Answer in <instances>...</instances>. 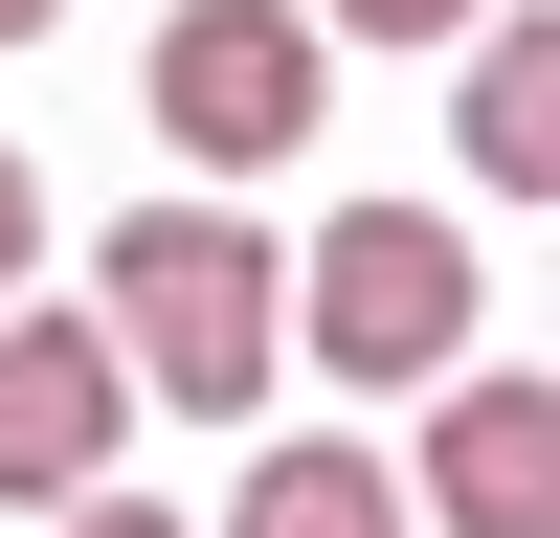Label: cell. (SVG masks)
Listing matches in <instances>:
<instances>
[{
	"label": "cell",
	"mask_w": 560,
	"mask_h": 538,
	"mask_svg": "<svg viewBox=\"0 0 560 538\" xmlns=\"http://www.w3.org/2000/svg\"><path fill=\"white\" fill-rule=\"evenodd\" d=\"M90 337H113V382H158L179 426H247V404L292 382V247H269L247 202H135L113 247H90Z\"/></svg>",
	"instance_id": "obj_1"
},
{
	"label": "cell",
	"mask_w": 560,
	"mask_h": 538,
	"mask_svg": "<svg viewBox=\"0 0 560 538\" xmlns=\"http://www.w3.org/2000/svg\"><path fill=\"white\" fill-rule=\"evenodd\" d=\"M45 23H68V0H0V45H45Z\"/></svg>",
	"instance_id": "obj_11"
},
{
	"label": "cell",
	"mask_w": 560,
	"mask_h": 538,
	"mask_svg": "<svg viewBox=\"0 0 560 538\" xmlns=\"http://www.w3.org/2000/svg\"><path fill=\"white\" fill-rule=\"evenodd\" d=\"M0 314H45V179H23V134H0Z\"/></svg>",
	"instance_id": "obj_9"
},
{
	"label": "cell",
	"mask_w": 560,
	"mask_h": 538,
	"mask_svg": "<svg viewBox=\"0 0 560 538\" xmlns=\"http://www.w3.org/2000/svg\"><path fill=\"white\" fill-rule=\"evenodd\" d=\"M448 157H471L493 202H560V23H538V0L448 45Z\"/></svg>",
	"instance_id": "obj_6"
},
{
	"label": "cell",
	"mask_w": 560,
	"mask_h": 538,
	"mask_svg": "<svg viewBox=\"0 0 560 538\" xmlns=\"http://www.w3.org/2000/svg\"><path fill=\"white\" fill-rule=\"evenodd\" d=\"M292 359L337 404H382V382H448L471 359V247H448L427 202H337L292 247Z\"/></svg>",
	"instance_id": "obj_2"
},
{
	"label": "cell",
	"mask_w": 560,
	"mask_h": 538,
	"mask_svg": "<svg viewBox=\"0 0 560 538\" xmlns=\"http://www.w3.org/2000/svg\"><path fill=\"white\" fill-rule=\"evenodd\" d=\"M224 538H404V471L382 448H247V493H224Z\"/></svg>",
	"instance_id": "obj_7"
},
{
	"label": "cell",
	"mask_w": 560,
	"mask_h": 538,
	"mask_svg": "<svg viewBox=\"0 0 560 538\" xmlns=\"http://www.w3.org/2000/svg\"><path fill=\"white\" fill-rule=\"evenodd\" d=\"M404 538H560V382L516 359H448L427 382V471H404Z\"/></svg>",
	"instance_id": "obj_4"
},
{
	"label": "cell",
	"mask_w": 560,
	"mask_h": 538,
	"mask_svg": "<svg viewBox=\"0 0 560 538\" xmlns=\"http://www.w3.org/2000/svg\"><path fill=\"white\" fill-rule=\"evenodd\" d=\"M135 448V382L90 314H0V516H68V493H113Z\"/></svg>",
	"instance_id": "obj_5"
},
{
	"label": "cell",
	"mask_w": 560,
	"mask_h": 538,
	"mask_svg": "<svg viewBox=\"0 0 560 538\" xmlns=\"http://www.w3.org/2000/svg\"><path fill=\"white\" fill-rule=\"evenodd\" d=\"M292 23H314V45H471L493 0H292Z\"/></svg>",
	"instance_id": "obj_8"
},
{
	"label": "cell",
	"mask_w": 560,
	"mask_h": 538,
	"mask_svg": "<svg viewBox=\"0 0 560 538\" xmlns=\"http://www.w3.org/2000/svg\"><path fill=\"white\" fill-rule=\"evenodd\" d=\"M45 538H179V516H158V493H135V471H113V493H68V516H45Z\"/></svg>",
	"instance_id": "obj_10"
},
{
	"label": "cell",
	"mask_w": 560,
	"mask_h": 538,
	"mask_svg": "<svg viewBox=\"0 0 560 538\" xmlns=\"http://www.w3.org/2000/svg\"><path fill=\"white\" fill-rule=\"evenodd\" d=\"M135 113H158L202 179H269V157H314V113H337V45H314L292 0H158Z\"/></svg>",
	"instance_id": "obj_3"
}]
</instances>
